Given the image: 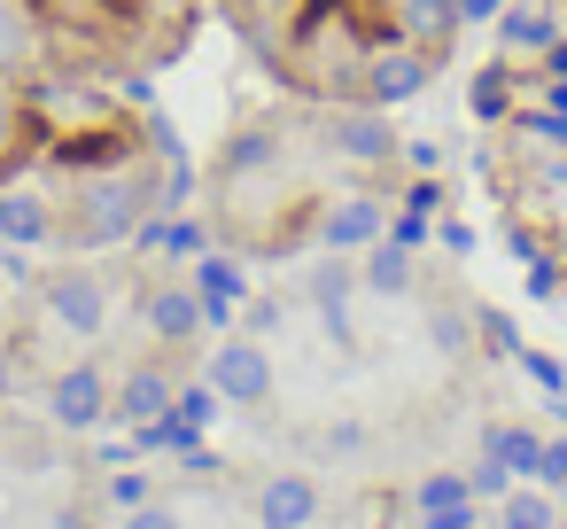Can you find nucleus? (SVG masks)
I'll use <instances>...</instances> for the list:
<instances>
[{
    "instance_id": "20e7f679",
    "label": "nucleus",
    "mask_w": 567,
    "mask_h": 529,
    "mask_svg": "<svg viewBox=\"0 0 567 529\" xmlns=\"http://www.w3.org/2000/svg\"><path fill=\"white\" fill-rule=\"evenodd\" d=\"M327 141H334V156H350V164H396V133H389V110H373V102H342V110H327Z\"/></svg>"
},
{
    "instance_id": "6e6552de",
    "label": "nucleus",
    "mask_w": 567,
    "mask_h": 529,
    "mask_svg": "<svg viewBox=\"0 0 567 529\" xmlns=\"http://www.w3.org/2000/svg\"><path fill=\"white\" fill-rule=\"evenodd\" d=\"M210 389H218L226 405H265V397H272V358L257 350V335H249V343H226V350L210 358Z\"/></svg>"
},
{
    "instance_id": "c756f323",
    "label": "nucleus",
    "mask_w": 567,
    "mask_h": 529,
    "mask_svg": "<svg viewBox=\"0 0 567 529\" xmlns=\"http://www.w3.org/2000/svg\"><path fill=\"white\" fill-rule=\"evenodd\" d=\"M528 482H544V490H567V436L536 451V475H528Z\"/></svg>"
},
{
    "instance_id": "58836bf2",
    "label": "nucleus",
    "mask_w": 567,
    "mask_h": 529,
    "mask_svg": "<svg viewBox=\"0 0 567 529\" xmlns=\"http://www.w3.org/2000/svg\"><path fill=\"white\" fill-rule=\"evenodd\" d=\"M559 498H567V490H559Z\"/></svg>"
},
{
    "instance_id": "72a5a7b5",
    "label": "nucleus",
    "mask_w": 567,
    "mask_h": 529,
    "mask_svg": "<svg viewBox=\"0 0 567 529\" xmlns=\"http://www.w3.org/2000/svg\"><path fill=\"white\" fill-rule=\"evenodd\" d=\"M505 0H458V24H497Z\"/></svg>"
},
{
    "instance_id": "393cba45",
    "label": "nucleus",
    "mask_w": 567,
    "mask_h": 529,
    "mask_svg": "<svg viewBox=\"0 0 567 529\" xmlns=\"http://www.w3.org/2000/svg\"><path fill=\"white\" fill-rule=\"evenodd\" d=\"M451 498H474V482H466L458 467H435V475L412 482V506H451Z\"/></svg>"
},
{
    "instance_id": "4be33fe9",
    "label": "nucleus",
    "mask_w": 567,
    "mask_h": 529,
    "mask_svg": "<svg viewBox=\"0 0 567 529\" xmlns=\"http://www.w3.org/2000/svg\"><path fill=\"white\" fill-rule=\"evenodd\" d=\"M466 327H474V304H435V319H427L443 358H466Z\"/></svg>"
},
{
    "instance_id": "c85d7f7f",
    "label": "nucleus",
    "mask_w": 567,
    "mask_h": 529,
    "mask_svg": "<svg viewBox=\"0 0 567 529\" xmlns=\"http://www.w3.org/2000/svg\"><path fill=\"white\" fill-rule=\"evenodd\" d=\"M466 482H474V498H505V490H513V482H520V475H513V467H497V459H489V451H482V467H474V475H466Z\"/></svg>"
},
{
    "instance_id": "2f4dec72",
    "label": "nucleus",
    "mask_w": 567,
    "mask_h": 529,
    "mask_svg": "<svg viewBox=\"0 0 567 529\" xmlns=\"http://www.w3.org/2000/svg\"><path fill=\"white\" fill-rule=\"evenodd\" d=\"M125 529H179V513L148 498V506H133V513H125Z\"/></svg>"
},
{
    "instance_id": "dca6fc26",
    "label": "nucleus",
    "mask_w": 567,
    "mask_h": 529,
    "mask_svg": "<svg viewBox=\"0 0 567 529\" xmlns=\"http://www.w3.org/2000/svg\"><path fill=\"white\" fill-rule=\"evenodd\" d=\"M497 40H505L513 55H544V48L559 40V24L536 9V0H505V9H497Z\"/></svg>"
},
{
    "instance_id": "473e14b6",
    "label": "nucleus",
    "mask_w": 567,
    "mask_h": 529,
    "mask_svg": "<svg viewBox=\"0 0 567 529\" xmlns=\"http://www.w3.org/2000/svg\"><path fill=\"white\" fill-rule=\"evenodd\" d=\"M404 164H412V172H435L443 149H435V141H404Z\"/></svg>"
},
{
    "instance_id": "9b49d317",
    "label": "nucleus",
    "mask_w": 567,
    "mask_h": 529,
    "mask_svg": "<svg viewBox=\"0 0 567 529\" xmlns=\"http://www.w3.org/2000/svg\"><path fill=\"white\" fill-rule=\"evenodd\" d=\"M141 319H148V335L156 343H195L210 319H203V296H195V281H172V288H156L148 304H141Z\"/></svg>"
},
{
    "instance_id": "aec40b11",
    "label": "nucleus",
    "mask_w": 567,
    "mask_h": 529,
    "mask_svg": "<svg viewBox=\"0 0 567 529\" xmlns=\"http://www.w3.org/2000/svg\"><path fill=\"white\" fill-rule=\"evenodd\" d=\"M466 110L489 125V118H513V71L505 63H489L482 79H474V94H466Z\"/></svg>"
},
{
    "instance_id": "f704fd0d",
    "label": "nucleus",
    "mask_w": 567,
    "mask_h": 529,
    "mask_svg": "<svg viewBox=\"0 0 567 529\" xmlns=\"http://www.w3.org/2000/svg\"><path fill=\"white\" fill-rule=\"evenodd\" d=\"M272 327H280V304H272V296H265V304H249V335H272Z\"/></svg>"
},
{
    "instance_id": "f8f14e48",
    "label": "nucleus",
    "mask_w": 567,
    "mask_h": 529,
    "mask_svg": "<svg viewBox=\"0 0 567 529\" xmlns=\"http://www.w3.org/2000/svg\"><path fill=\"white\" fill-rule=\"evenodd\" d=\"M389 234V211L373 203V195H342V203H327V218H319V242L327 250H365V242H381Z\"/></svg>"
},
{
    "instance_id": "a211bd4d",
    "label": "nucleus",
    "mask_w": 567,
    "mask_h": 529,
    "mask_svg": "<svg viewBox=\"0 0 567 529\" xmlns=\"http://www.w3.org/2000/svg\"><path fill=\"white\" fill-rule=\"evenodd\" d=\"M482 451H489L497 467H513V475H536L544 436H536V428H520V420H489V428H482Z\"/></svg>"
},
{
    "instance_id": "4c0bfd02",
    "label": "nucleus",
    "mask_w": 567,
    "mask_h": 529,
    "mask_svg": "<svg viewBox=\"0 0 567 529\" xmlns=\"http://www.w3.org/2000/svg\"><path fill=\"white\" fill-rule=\"evenodd\" d=\"M226 9H249V0H226Z\"/></svg>"
},
{
    "instance_id": "c9c22d12",
    "label": "nucleus",
    "mask_w": 567,
    "mask_h": 529,
    "mask_svg": "<svg viewBox=\"0 0 567 529\" xmlns=\"http://www.w3.org/2000/svg\"><path fill=\"white\" fill-rule=\"evenodd\" d=\"M544 63H551V79H567V40H551V48H544Z\"/></svg>"
},
{
    "instance_id": "5701e85b",
    "label": "nucleus",
    "mask_w": 567,
    "mask_h": 529,
    "mask_svg": "<svg viewBox=\"0 0 567 529\" xmlns=\"http://www.w3.org/2000/svg\"><path fill=\"white\" fill-rule=\"evenodd\" d=\"M474 335H482L489 358H520V327H513L497 304H474Z\"/></svg>"
},
{
    "instance_id": "2eb2a0df",
    "label": "nucleus",
    "mask_w": 567,
    "mask_h": 529,
    "mask_svg": "<svg viewBox=\"0 0 567 529\" xmlns=\"http://www.w3.org/2000/svg\"><path fill=\"white\" fill-rule=\"evenodd\" d=\"M358 288H373V296H404L412 288V250L404 242H365V257H358Z\"/></svg>"
},
{
    "instance_id": "f3484780",
    "label": "nucleus",
    "mask_w": 567,
    "mask_h": 529,
    "mask_svg": "<svg viewBox=\"0 0 567 529\" xmlns=\"http://www.w3.org/2000/svg\"><path fill=\"white\" fill-rule=\"evenodd\" d=\"M0 242H55V211H48V195H32V187L0 195Z\"/></svg>"
},
{
    "instance_id": "b1692460",
    "label": "nucleus",
    "mask_w": 567,
    "mask_h": 529,
    "mask_svg": "<svg viewBox=\"0 0 567 529\" xmlns=\"http://www.w3.org/2000/svg\"><path fill=\"white\" fill-rule=\"evenodd\" d=\"M203 250H210V226H203V218H164V257L195 265Z\"/></svg>"
},
{
    "instance_id": "1a4fd4ad",
    "label": "nucleus",
    "mask_w": 567,
    "mask_h": 529,
    "mask_svg": "<svg viewBox=\"0 0 567 529\" xmlns=\"http://www.w3.org/2000/svg\"><path fill=\"white\" fill-rule=\"evenodd\" d=\"M319 521V482L311 475H265L257 482V529H311Z\"/></svg>"
},
{
    "instance_id": "9d476101",
    "label": "nucleus",
    "mask_w": 567,
    "mask_h": 529,
    "mask_svg": "<svg viewBox=\"0 0 567 529\" xmlns=\"http://www.w3.org/2000/svg\"><path fill=\"white\" fill-rule=\"evenodd\" d=\"M187 281H195V296H203V319H210V327H226V319H234V296H249V273H241L226 250H203V257L187 265Z\"/></svg>"
},
{
    "instance_id": "0eeeda50",
    "label": "nucleus",
    "mask_w": 567,
    "mask_h": 529,
    "mask_svg": "<svg viewBox=\"0 0 567 529\" xmlns=\"http://www.w3.org/2000/svg\"><path fill=\"white\" fill-rule=\"evenodd\" d=\"M48 55V9L40 0H0V79H24Z\"/></svg>"
},
{
    "instance_id": "ddd939ff",
    "label": "nucleus",
    "mask_w": 567,
    "mask_h": 529,
    "mask_svg": "<svg viewBox=\"0 0 567 529\" xmlns=\"http://www.w3.org/2000/svg\"><path fill=\"white\" fill-rule=\"evenodd\" d=\"M172 389H179V382H172V374H164V366H133V374H125V382H117V397H110V413H117V420H133V428H141V420H156V413H164V405H172Z\"/></svg>"
},
{
    "instance_id": "f257e3e1",
    "label": "nucleus",
    "mask_w": 567,
    "mask_h": 529,
    "mask_svg": "<svg viewBox=\"0 0 567 529\" xmlns=\"http://www.w3.org/2000/svg\"><path fill=\"white\" fill-rule=\"evenodd\" d=\"M71 211H79V218H55V234H63L71 250L125 242V234L156 211V187H148L141 172H125V164H102L94 180H79V187H71Z\"/></svg>"
},
{
    "instance_id": "4468645a",
    "label": "nucleus",
    "mask_w": 567,
    "mask_h": 529,
    "mask_svg": "<svg viewBox=\"0 0 567 529\" xmlns=\"http://www.w3.org/2000/svg\"><path fill=\"white\" fill-rule=\"evenodd\" d=\"M32 149H40V118H32V102L9 79H0V172H17Z\"/></svg>"
},
{
    "instance_id": "7ed1b4c3",
    "label": "nucleus",
    "mask_w": 567,
    "mask_h": 529,
    "mask_svg": "<svg viewBox=\"0 0 567 529\" xmlns=\"http://www.w3.org/2000/svg\"><path fill=\"white\" fill-rule=\"evenodd\" d=\"M40 304H48V319H55L63 335H102V327H110V288H102V273H86V265L48 273V281H40Z\"/></svg>"
},
{
    "instance_id": "39448f33",
    "label": "nucleus",
    "mask_w": 567,
    "mask_h": 529,
    "mask_svg": "<svg viewBox=\"0 0 567 529\" xmlns=\"http://www.w3.org/2000/svg\"><path fill=\"white\" fill-rule=\"evenodd\" d=\"M48 420L71 428V436L102 428V420H110V382H102V366H63V374L48 382Z\"/></svg>"
},
{
    "instance_id": "a878e982",
    "label": "nucleus",
    "mask_w": 567,
    "mask_h": 529,
    "mask_svg": "<svg viewBox=\"0 0 567 529\" xmlns=\"http://www.w3.org/2000/svg\"><path fill=\"white\" fill-rule=\"evenodd\" d=\"M520 374L544 389V405H551V397H567V374H559V358H544V350H528V343H520Z\"/></svg>"
},
{
    "instance_id": "412c9836",
    "label": "nucleus",
    "mask_w": 567,
    "mask_h": 529,
    "mask_svg": "<svg viewBox=\"0 0 567 529\" xmlns=\"http://www.w3.org/2000/svg\"><path fill=\"white\" fill-rule=\"evenodd\" d=\"M272 164H280V149H272V133L257 125V133H234V149H226V164H218V172H226V180H241V172H272Z\"/></svg>"
},
{
    "instance_id": "423d86ee",
    "label": "nucleus",
    "mask_w": 567,
    "mask_h": 529,
    "mask_svg": "<svg viewBox=\"0 0 567 529\" xmlns=\"http://www.w3.org/2000/svg\"><path fill=\"white\" fill-rule=\"evenodd\" d=\"M389 24H396V40H412V48H427L435 63L458 48V0H389Z\"/></svg>"
},
{
    "instance_id": "6ab92c4d",
    "label": "nucleus",
    "mask_w": 567,
    "mask_h": 529,
    "mask_svg": "<svg viewBox=\"0 0 567 529\" xmlns=\"http://www.w3.org/2000/svg\"><path fill=\"white\" fill-rule=\"evenodd\" d=\"M559 521V490H544V482H513L505 498H497V529H551Z\"/></svg>"
},
{
    "instance_id": "e433bc0d",
    "label": "nucleus",
    "mask_w": 567,
    "mask_h": 529,
    "mask_svg": "<svg viewBox=\"0 0 567 529\" xmlns=\"http://www.w3.org/2000/svg\"><path fill=\"white\" fill-rule=\"evenodd\" d=\"M0 397H9V366H0Z\"/></svg>"
},
{
    "instance_id": "f03ea898",
    "label": "nucleus",
    "mask_w": 567,
    "mask_h": 529,
    "mask_svg": "<svg viewBox=\"0 0 567 529\" xmlns=\"http://www.w3.org/2000/svg\"><path fill=\"white\" fill-rule=\"evenodd\" d=\"M435 55L427 48H412V40H381V48H365L358 55V71H350V102H373V110H404V102H420L427 87H435Z\"/></svg>"
},
{
    "instance_id": "7c9ffc66",
    "label": "nucleus",
    "mask_w": 567,
    "mask_h": 529,
    "mask_svg": "<svg viewBox=\"0 0 567 529\" xmlns=\"http://www.w3.org/2000/svg\"><path fill=\"white\" fill-rule=\"evenodd\" d=\"M389 242H404V250H420V242H427V211H420V203H404V211L389 218Z\"/></svg>"
},
{
    "instance_id": "cd10ccee",
    "label": "nucleus",
    "mask_w": 567,
    "mask_h": 529,
    "mask_svg": "<svg viewBox=\"0 0 567 529\" xmlns=\"http://www.w3.org/2000/svg\"><path fill=\"white\" fill-rule=\"evenodd\" d=\"M474 498H451V506H420V529H474Z\"/></svg>"
},
{
    "instance_id": "bb28decb",
    "label": "nucleus",
    "mask_w": 567,
    "mask_h": 529,
    "mask_svg": "<svg viewBox=\"0 0 567 529\" xmlns=\"http://www.w3.org/2000/svg\"><path fill=\"white\" fill-rule=\"evenodd\" d=\"M110 506H117V513L148 506V475H141V467H117V475H110Z\"/></svg>"
}]
</instances>
